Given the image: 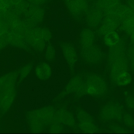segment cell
<instances>
[{"label":"cell","instance_id":"6da1fadb","mask_svg":"<svg viewBox=\"0 0 134 134\" xmlns=\"http://www.w3.org/2000/svg\"><path fill=\"white\" fill-rule=\"evenodd\" d=\"M85 83L86 94L92 97H101L107 91V85L105 82L97 75L88 76Z\"/></svg>","mask_w":134,"mask_h":134},{"label":"cell","instance_id":"d4e9b609","mask_svg":"<svg viewBox=\"0 0 134 134\" xmlns=\"http://www.w3.org/2000/svg\"><path fill=\"white\" fill-rule=\"evenodd\" d=\"M45 58L48 61H52L56 56V50L53 45L52 44H48L45 49Z\"/></svg>","mask_w":134,"mask_h":134},{"label":"cell","instance_id":"e575fe53","mask_svg":"<svg viewBox=\"0 0 134 134\" xmlns=\"http://www.w3.org/2000/svg\"><path fill=\"white\" fill-rule=\"evenodd\" d=\"M23 1H24V0H10L13 6Z\"/></svg>","mask_w":134,"mask_h":134},{"label":"cell","instance_id":"f1b7e54d","mask_svg":"<svg viewBox=\"0 0 134 134\" xmlns=\"http://www.w3.org/2000/svg\"><path fill=\"white\" fill-rule=\"evenodd\" d=\"M30 4L43 6L48 3V0H26Z\"/></svg>","mask_w":134,"mask_h":134},{"label":"cell","instance_id":"4fadbf2b","mask_svg":"<svg viewBox=\"0 0 134 134\" xmlns=\"http://www.w3.org/2000/svg\"><path fill=\"white\" fill-rule=\"evenodd\" d=\"M41 120L44 126L50 125L55 121V111L52 106H48L38 109Z\"/></svg>","mask_w":134,"mask_h":134},{"label":"cell","instance_id":"7a4b0ae2","mask_svg":"<svg viewBox=\"0 0 134 134\" xmlns=\"http://www.w3.org/2000/svg\"><path fill=\"white\" fill-rule=\"evenodd\" d=\"M25 38L28 46L36 51L42 52L45 50L46 42L41 35L37 26L29 29L26 33Z\"/></svg>","mask_w":134,"mask_h":134},{"label":"cell","instance_id":"52a82bcc","mask_svg":"<svg viewBox=\"0 0 134 134\" xmlns=\"http://www.w3.org/2000/svg\"><path fill=\"white\" fill-rule=\"evenodd\" d=\"M46 15V12L43 6L29 4L28 8L23 16L24 17L30 20L37 25L44 21Z\"/></svg>","mask_w":134,"mask_h":134},{"label":"cell","instance_id":"3957f363","mask_svg":"<svg viewBox=\"0 0 134 134\" xmlns=\"http://www.w3.org/2000/svg\"><path fill=\"white\" fill-rule=\"evenodd\" d=\"M16 79L9 82L2 89L0 107L2 111H7L13 103L15 97V84Z\"/></svg>","mask_w":134,"mask_h":134},{"label":"cell","instance_id":"1f68e13d","mask_svg":"<svg viewBox=\"0 0 134 134\" xmlns=\"http://www.w3.org/2000/svg\"><path fill=\"white\" fill-rule=\"evenodd\" d=\"M127 106L131 108L134 109V98H129L127 99Z\"/></svg>","mask_w":134,"mask_h":134},{"label":"cell","instance_id":"484cf974","mask_svg":"<svg viewBox=\"0 0 134 134\" xmlns=\"http://www.w3.org/2000/svg\"><path fill=\"white\" fill-rule=\"evenodd\" d=\"M77 118L79 123L86 122H93L91 116L83 110H79L77 112Z\"/></svg>","mask_w":134,"mask_h":134},{"label":"cell","instance_id":"83f0119b","mask_svg":"<svg viewBox=\"0 0 134 134\" xmlns=\"http://www.w3.org/2000/svg\"><path fill=\"white\" fill-rule=\"evenodd\" d=\"M63 127L61 124L54 122L51 124L50 131L52 133H59L63 131Z\"/></svg>","mask_w":134,"mask_h":134},{"label":"cell","instance_id":"277c9868","mask_svg":"<svg viewBox=\"0 0 134 134\" xmlns=\"http://www.w3.org/2000/svg\"><path fill=\"white\" fill-rule=\"evenodd\" d=\"M71 93L75 94L79 97L83 96L86 94L85 83L79 76H75L71 79L61 95L65 96Z\"/></svg>","mask_w":134,"mask_h":134},{"label":"cell","instance_id":"9c48e42d","mask_svg":"<svg viewBox=\"0 0 134 134\" xmlns=\"http://www.w3.org/2000/svg\"><path fill=\"white\" fill-rule=\"evenodd\" d=\"M61 48L64 56L72 71L77 61V52L75 48L70 42H65L61 45Z\"/></svg>","mask_w":134,"mask_h":134},{"label":"cell","instance_id":"5b68a950","mask_svg":"<svg viewBox=\"0 0 134 134\" xmlns=\"http://www.w3.org/2000/svg\"><path fill=\"white\" fill-rule=\"evenodd\" d=\"M85 22L87 27L97 29L104 17V12L95 6L90 8L85 14Z\"/></svg>","mask_w":134,"mask_h":134},{"label":"cell","instance_id":"d590c367","mask_svg":"<svg viewBox=\"0 0 134 134\" xmlns=\"http://www.w3.org/2000/svg\"><path fill=\"white\" fill-rule=\"evenodd\" d=\"M131 39L134 42V31L131 35Z\"/></svg>","mask_w":134,"mask_h":134},{"label":"cell","instance_id":"4dcf8cb0","mask_svg":"<svg viewBox=\"0 0 134 134\" xmlns=\"http://www.w3.org/2000/svg\"><path fill=\"white\" fill-rule=\"evenodd\" d=\"M9 44L8 38L3 36H0V50Z\"/></svg>","mask_w":134,"mask_h":134},{"label":"cell","instance_id":"d6a6232c","mask_svg":"<svg viewBox=\"0 0 134 134\" xmlns=\"http://www.w3.org/2000/svg\"><path fill=\"white\" fill-rule=\"evenodd\" d=\"M127 6L134 12V0H127Z\"/></svg>","mask_w":134,"mask_h":134},{"label":"cell","instance_id":"e0dca14e","mask_svg":"<svg viewBox=\"0 0 134 134\" xmlns=\"http://www.w3.org/2000/svg\"><path fill=\"white\" fill-rule=\"evenodd\" d=\"M114 105H106L102 109L100 113L101 118L104 120H111L117 116V108Z\"/></svg>","mask_w":134,"mask_h":134},{"label":"cell","instance_id":"30bf717a","mask_svg":"<svg viewBox=\"0 0 134 134\" xmlns=\"http://www.w3.org/2000/svg\"><path fill=\"white\" fill-rule=\"evenodd\" d=\"M96 33L93 29L89 27L83 28L79 35L80 44L81 49H85L94 45Z\"/></svg>","mask_w":134,"mask_h":134},{"label":"cell","instance_id":"7c38bea8","mask_svg":"<svg viewBox=\"0 0 134 134\" xmlns=\"http://www.w3.org/2000/svg\"><path fill=\"white\" fill-rule=\"evenodd\" d=\"M27 119L31 131L38 133L43 130L45 126L41 120L38 109L28 112Z\"/></svg>","mask_w":134,"mask_h":134},{"label":"cell","instance_id":"8992f818","mask_svg":"<svg viewBox=\"0 0 134 134\" xmlns=\"http://www.w3.org/2000/svg\"><path fill=\"white\" fill-rule=\"evenodd\" d=\"M120 23L121 22L118 19L114 17L104 15L102 22L97 29V34L103 36L109 32L115 31Z\"/></svg>","mask_w":134,"mask_h":134},{"label":"cell","instance_id":"f546056e","mask_svg":"<svg viewBox=\"0 0 134 134\" xmlns=\"http://www.w3.org/2000/svg\"><path fill=\"white\" fill-rule=\"evenodd\" d=\"M124 122L126 126L129 127H132L134 125V120L130 115H127L124 116Z\"/></svg>","mask_w":134,"mask_h":134},{"label":"cell","instance_id":"2e32d148","mask_svg":"<svg viewBox=\"0 0 134 134\" xmlns=\"http://www.w3.org/2000/svg\"><path fill=\"white\" fill-rule=\"evenodd\" d=\"M9 44L22 49H27L28 45L26 42L25 36L10 31Z\"/></svg>","mask_w":134,"mask_h":134},{"label":"cell","instance_id":"ba28073f","mask_svg":"<svg viewBox=\"0 0 134 134\" xmlns=\"http://www.w3.org/2000/svg\"><path fill=\"white\" fill-rule=\"evenodd\" d=\"M81 53L83 60L90 64L97 63L102 58L100 50L94 45L88 48L81 49Z\"/></svg>","mask_w":134,"mask_h":134},{"label":"cell","instance_id":"8d00e7d4","mask_svg":"<svg viewBox=\"0 0 134 134\" xmlns=\"http://www.w3.org/2000/svg\"><path fill=\"white\" fill-rule=\"evenodd\" d=\"M89 1H95L96 0H88Z\"/></svg>","mask_w":134,"mask_h":134},{"label":"cell","instance_id":"7402d4cb","mask_svg":"<svg viewBox=\"0 0 134 134\" xmlns=\"http://www.w3.org/2000/svg\"><path fill=\"white\" fill-rule=\"evenodd\" d=\"M80 129L85 133H95L98 132V128L93 122H86L79 123Z\"/></svg>","mask_w":134,"mask_h":134},{"label":"cell","instance_id":"5bb4252c","mask_svg":"<svg viewBox=\"0 0 134 134\" xmlns=\"http://www.w3.org/2000/svg\"><path fill=\"white\" fill-rule=\"evenodd\" d=\"M63 1L67 11L71 16L77 19L85 15L76 0H63Z\"/></svg>","mask_w":134,"mask_h":134},{"label":"cell","instance_id":"d6986e66","mask_svg":"<svg viewBox=\"0 0 134 134\" xmlns=\"http://www.w3.org/2000/svg\"><path fill=\"white\" fill-rule=\"evenodd\" d=\"M103 37V41L105 45L110 48L117 45L120 40L119 34L115 31L109 32Z\"/></svg>","mask_w":134,"mask_h":134},{"label":"cell","instance_id":"ffe728a7","mask_svg":"<svg viewBox=\"0 0 134 134\" xmlns=\"http://www.w3.org/2000/svg\"><path fill=\"white\" fill-rule=\"evenodd\" d=\"M116 83L120 86H125L131 83L132 78L130 74L126 71H123L116 75Z\"/></svg>","mask_w":134,"mask_h":134},{"label":"cell","instance_id":"836d02e7","mask_svg":"<svg viewBox=\"0 0 134 134\" xmlns=\"http://www.w3.org/2000/svg\"><path fill=\"white\" fill-rule=\"evenodd\" d=\"M114 131L116 132H118V133H124V131H126L125 130L121 127H115L114 128Z\"/></svg>","mask_w":134,"mask_h":134},{"label":"cell","instance_id":"9a60e30c","mask_svg":"<svg viewBox=\"0 0 134 134\" xmlns=\"http://www.w3.org/2000/svg\"><path fill=\"white\" fill-rule=\"evenodd\" d=\"M35 73L36 76L39 79L46 80L52 76V69L48 63L44 62L37 66L35 69Z\"/></svg>","mask_w":134,"mask_h":134},{"label":"cell","instance_id":"44dd1931","mask_svg":"<svg viewBox=\"0 0 134 134\" xmlns=\"http://www.w3.org/2000/svg\"><path fill=\"white\" fill-rule=\"evenodd\" d=\"M121 28L125 33L131 35L134 31V16L122 21Z\"/></svg>","mask_w":134,"mask_h":134},{"label":"cell","instance_id":"8fae6325","mask_svg":"<svg viewBox=\"0 0 134 134\" xmlns=\"http://www.w3.org/2000/svg\"><path fill=\"white\" fill-rule=\"evenodd\" d=\"M54 122L70 127L75 126L76 124L73 115L64 109H60L55 112Z\"/></svg>","mask_w":134,"mask_h":134},{"label":"cell","instance_id":"4316f807","mask_svg":"<svg viewBox=\"0 0 134 134\" xmlns=\"http://www.w3.org/2000/svg\"><path fill=\"white\" fill-rule=\"evenodd\" d=\"M32 69V66L31 65L27 64L23 67L20 71L19 72L20 79L21 81L26 78L29 74L30 73Z\"/></svg>","mask_w":134,"mask_h":134},{"label":"cell","instance_id":"ac0fdd59","mask_svg":"<svg viewBox=\"0 0 134 134\" xmlns=\"http://www.w3.org/2000/svg\"><path fill=\"white\" fill-rule=\"evenodd\" d=\"M120 3V0H96L94 6L104 13Z\"/></svg>","mask_w":134,"mask_h":134},{"label":"cell","instance_id":"603a6c76","mask_svg":"<svg viewBox=\"0 0 134 134\" xmlns=\"http://www.w3.org/2000/svg\"><path fill=\"white\" fill-rule=\"evenodd\" d=\"M38 28L41 35L46 43L49 42L52 39L53 34L50 29L44 26H38Z\"/></svg>","mask_w":134,"mask_h":134},{"label":"cell","instance_id":"cb8c5ba5","mask_svg":"<svg viewBox=\"0 0 134 134\" xmlns=\"http://www.w3.org/2000/svg\"><path fill=\"white\" fill-rule=\"evenodd\" d=\"M29 3L26 0H24L18 4L13 6V9L20 15L23 16L26 13L28 6Z\"/></svg>","mask_w":134,"mask_h":134}]
</instances>
